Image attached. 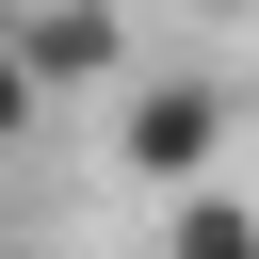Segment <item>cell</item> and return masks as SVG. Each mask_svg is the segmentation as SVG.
I'll return each instance as SVG.
<instances>
[{"mask_svg":"<svg viewBox=\"0 0 259 259\" xmlns=\"http://www.w3.org/2000/svg\"><path fill=\"white\" fill-rule=\"evenodd\" d=\"M32 81H113V0H32Z\"/></svg>","mask_w":259,"mask_h":259,"instance_id":"obj_2","label":"cell"},{"mask_svg":"<svg viewBox=\"0 0 259 259\" xmlns=\"http://www.w3.org/2000/svg\"><path fill=\"white\" fill-rule=\"evenodd\" d=\"M162 259H259V194H178V227H162Z\"/></svg>","mask_w":259,"mask_h":259,"instance_id":"obj_3","label":"cell"},{"mask_svg":"<svg viewBox=\"0 0 259 259\" xmlns=\"http://www.w3.org/2000/svg\"><path fill=\"white\" fill-rule=\"evenodd\" d=\"M32 113H49V81H32V49H0V146H16Z\"/></svg>","mask_w":259,"mask_h":259,"instance_id":"obj_4","label":"cell"},{"mask_svg":"<svg viewBox=\"0 0 259 259\" xmlns=\"http://www.w3.org/2000/svg\"><path fill=\"white\" fill-rule=\"evenodd\" d=\"M113 162H130L146 194H210V162H227V97H210V81H130V97H113Z\"/></svg>","mask_w":259,"mask_h":259,"instance_id":"obj_1","label":"cell"},{"mask_svg":"<svg viewBox=\"0 0 259 259\" xmlns=\"http://www.w3.org/2000/svg\"><path fill=\"white\" fill-rule=\"evenodd\" d=\"M16 32H32V0H0V49H16Z\"/></svg>","mask_w":259,"mask_h":259,"instance_id":"obj_5","label":"cell"}]
</instances>
